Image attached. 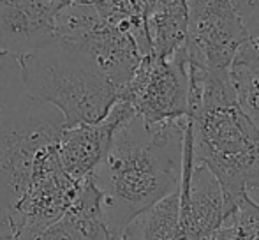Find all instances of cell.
<instances>
[{"label":"cell","mask_w":259,"mask_h":240,"mask_svg":"<svg viewBox=\"0 0 259 240\" xmlns=\"http://www.w3.org/2000/svg\"><path fill=\"white\" fill-rule=\"evenodd\" d=\"M187 120L147 124L136 113L116 127L108 152L90 173L115 240L127 223L180 185Z\"/></svg>","instance_id":"6da1fadb"},{"label":"cell","mask_w":259,"mask_h":240,"mask_svg":"<svg viewBox=\"0 0 259 240\" xmlns=\"http://www.w3.org/2000/svg\"><path fill=\"white\" fill-rule=\"evenodd\" d=\"M185 118L194 163L213 173L233 202L259 191V131L240 106L229 72L189 62Z\"/></svg>","instance_id":"7a4b0ae2"},{"label":"cell","mask_w":259,"mask_h":240,"mask_svg":"<svg viewBox=\"0 0 259 240\" xmlns=\"http://www.w3.org/2000/svg\"><path fill=\"white\" fill-rule=\"evenodd\" d=\"M16 60L25 94L53 106L64 127L99 122L120 96L94 57L72 39L60 35Z\"/></svg>","instance_id":"3957f363"},{"label":"cell","mask_w":259,"mask_h":240,"mask_svg":"<svg viewBox=\"0 0 259 240\" xmlns=\"http://www.w3.org/2000/svg\"><path fill=\"white\" fill-rule=\"evenodd\" d=\"M118 99L147 124L184 118L189 106L187 46L169 57L154 53L141 57Z\"/></svg>","instance_id":"277c9868"},{"label":"cell","mask_w":259,"mask_h":240,"mask_svg":"<svg viewBox=\"0 0 259 240\" xmlns=\"http://www.w3.org/2000/svg\"><path fill=\"white\" fill-rule=\"evenodd\" d=\"M189 62L213 72H229L247 39L233 0H187Z\"/></svg>","instance_id":"5b68a950"},{"label":"cell","mask_w":259,"mask_h":240,"mask_svg":"<svg viewBox=\"0 0 259 240\" xmlns=\"http://www.w3.org/2000/svg\"><path fill=\"white\" fill-rule=\"evenodd\" d=\"M133 108L123 99H116L104 118L92 124L64 127L57 143L62 168L74 180H83L94 172L108 152L116 127L133 115Z\"/></svg>","instance_id":"8992f818"},{"label":"cell","mask_w":259,"mask_h":240,"mask_svg":"<svg viewBox=\"0 0 259 240\" xmlns=\"http://www.w3.org/2000/svg\"><path fill=\"white\" fill-rule=\"evenodd\" d=\"M57 16L37 0H0V53L18 59L53 43Z\"/></svg>","instance_id":"52a82bcc"},{"label":"cell","mask_w":259,"mask_h":240,"mask_svg":"<svg viewBox=\"0 0 259 240\" xmlns=\"http://www.w3.org/2000/svg\"><path fill=\"white\" fill-rule=\"evenodd\" d=\"M145 21L150 53L169 57L185 48L189 23L187 0H148Z\"/></svg>","instance_id":"ba28073f"},{"label":"cell","mask_w":259,"mask_h":240,"mask_svg":"<svg viewBox=\"0 0 259 240\" xmlns=\"http://www.w3.org/2000/svg\"><path fill=\"white\" fill-rule=\"evenodd\" d=\"M180 219L178 189L134 216L115 240H175Z\"/></svg>","instance_id":"9c48e42d"},{"label":"cell","mask_w":259,"mask_h":240,"mask_svg":"<svg viewBox=\"0 0 259 240\" xmlns=\"http://www.w3.org/2000/svg\"><path fill=\"white\" fill-rule=\"evenodd\" d=\"M236 99L259 131V52L242 48L229 69Z\"/></svg>","instance_id":"30bf717a"},{"label":"cell","mask_w":259,"mask_h":240,"mask_svg":"<svg viewBox=\"0 0 259 240\" xmlns=\"http://www.w3.org/2000/svg\"><path fill=\"white\" fill-rule=\"evenodd\" d=\"M229 240H259V203L245 194L222 223Z\"/></svg>","instance_id":"8fae6325"},{"label":"cell","mask_w":259,"mask_h":240,"mask_svg":"<svg viewBox=\"0 0 259 240\" xmlns=\"http://www.w3.org/2000/svg\"><path fill=\"white\" fill-rule=\"evenodd\" d=\"M16 240H85L74 221L64 214L45 226H25L16 230Z\"/></svg>","instance_id":"7c38bea8"},{"label":"cell","mask_w":259,"mask_h":240,"mask_svg":"<svg viewBox=\"0 0 259 240\" xmlns=\"http://www.w3.org/2000/svg\"><path fill=\"white\" fill-rule=\"evenodd\" d=\"M23 94L25 90L21 85L18 60L0 53V110Z\"/></svg>","instance_id":"4fadbf2b"},{"label":"cell","mask_w":259,"mask_h":240,"mask_svg":"<svg viewBox=\"0 0 259 240\" xmlns=\"http://www.w3.org/2000/svg\"><path fill=\"white\" fill-rule=\"evenodd\" d=\"M233 4L247 34L242 48L259 52V0H233Z\"/></svg>","instance_id":"5bb4252c"},{"label":"cell","mask_w":259,"mask_h":240,"mask_svg":"<svg viewBox=\"0 0 259 240\" xmlns=\"http://www.w3.org/2000/svg\"><path fill=\"white\" fill-rule=\"evenodd\" d=\"M206 240H229V238H228V233H226L224 226H221L217 231H213V233H211Z\"/></svg>","instance_id":"9a60e30c"}]
</instances>
